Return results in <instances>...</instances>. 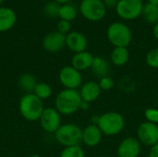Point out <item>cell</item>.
I'll list each match as a JSON object with an SVG mask.
<instances>
[{"label": "cell", "mask_w": 158, "mask_h": 157, "mask_svg": "<svg viewBox=\"0 0 158 157\" xmlns=\"http://www.w3.org/2000/svg\"><path fill=\"white\" fill-rule=\"evenodd\" d=\"M19 109L24 119L31 122L37 121L40 119V117L44 110V101L37 97L33 93H26L19 100Z\"/></svg>", "instance_id": "7a4b0ae2"}, {"label": "cell", "mask_w": 158, "mask_h": 157, "mask_svg": "<svg viewBox=\"0 0 158 157\" xmlns=\"http://www.w3.org/2000/svg\"><path fill=\"white\" fill-rule=\"evenodd\" d=\"M97 126L103 135L112 137L119 134L124 130L125 119L118 112L109 111L99 116Z\"/></svg>", "instance_id": "3957f363"}, {"label": "cell", "mask_w": 158, "mask_h": 157, "mask_svg": "<svg viewBox=\"0 0 158 157\" xmlns=\"http://www.w3.org/2000/svg\"><path fill=\"white\" fill-rule=\"evenodd\" d=\"M106 37L114 47H128L131 43L132 34L125 23L116 21L107 27Z\"/></svg>", "instance_id": "5b68a950"}, {"label": "cell", "mask_w": 158, "mask_h": 157, "mask_svg": "<svg viewBox=\"0 0 158 157\" xmlns=\"http://www.w3.org/2000/svg\"><path fill=\"white\" fill-rule=\"evenodd\" d=\"M60 6L58 3H56V1H50L48 2L44 8V13L48 16V17H58V12H59V8Z\"/></svg>", "instance_id": "484cf974"}, {"label": "cell", "mask_w": 158, "mask_h": 157, "mask_svg": "<svg viewBox=\"0 0 158 157\" xmlns=\"http://www.w3.org/2000/svg\"><path fill=\"white\" fill-rule=\"evenodd\" d=\"M39 122L44 131L48 133H55L62 125L61 115L55 107H47L44 108L42 113Z\"/></svg>", "instance_id": "9c48e42d"}, {"label": "cell", "mask_w": 158, "mask_h": 157, "mask_svg": "<svg viewBox=\"0 0 158 157\" xmlns=\"http://www.w3.org/2000/svg\"><path fill=\"white\" fill-rule=\"evenodd\" d=\"M89 108H90V103L85 102V101H81V105H80V109H81V110L86 111V110H88Z\"/></svg>", "instance_id": "1f68e13d"}, {"label": "cell", "mask_w": 158, "mask_h": 157, "mask_svg": "<svg viewBox=\"0 0 158 157\" xmlns=\"http://www.w3.org/2000/svg\"><path fill=\"white\" fill-rule=\"evenodd\" d=\"M103 138V133L97 125L90 124L82 130V143L88 147L97 146Z\"/></svg>", "instance_id": "5bb4252c"}, {"label": "cell", "mask_w": 158, "mask_h": 157, "mask_svg": "<svg viewBox=\"0 0 158 157\" xmlns=\"http://www.w3.org/2000/svg\"><path fill=\"white\" fill-rule=\"evenodd\" d=\"M118 157H139L141 155V143L137 138L127 137L118 146Z\"/></svg>", "instance_id": "8fae6325"}, {"label": "cell", "mask_w": 158, "mask_h": 157, "mask_svg": "<svg viewBox=\"0 0 158 157\" xmlns=\"http://www.w3.org/2000/svg\"><path fill=\"white\" fill-rule=\"evenodd\" d=\"M106 8H116L119 0H102Z\"/></svg>", "instance_id": "f546056e"}, {"label": "cell", "mask_w": 158, "mask_h": 157, "mask_svg": "<svg viewBox=\"0 0 158 157\" xmlns=\"http://www.w3.org/2000/svg\"><path fill=\"white\" fill-rule=\"evenodd\" d=\"M77 14H78V12H77V9L75 8V6H73L72 5H69V4H65V5L60 6L58 17L60 18V19L67 20V21L70 22L76 19Z\"/></svg>", "instance_id": "7402d4cb"}, {"label": "cell", "mask_w": 158, "mask_h": 157, "mask_svg": "<svg viewBox=\"0 0 158 157\" xmlns=\"http://www.w3.org/2000/svg\"><path fill=\"white\" fill-rule=\"evenodd\" d=\"M81 101L79 91L64 89L55 98V108L60 115H72L80 109Z\"/></svg>", "instance_id": "6da1fadb"}, {"label": "cell", "mask_w": 158, "mask_h": 157, "mask_svg": "<svg viewBox=\"0 0 158 157\" xmlns=\"http://www.w3.org/2000/svg\"><path fill=\"white\" fill-rule=\"evenodd\" d=\"M36 85H37V81L33 75H31L30 73H24L19 77V86L26 93H33Z\"/></svg>", "instance_id": "ffe728a7"}, {"label": "cell", "mask_w": 158, "mask_h": 157, "mask_svg": "<svg viewBox=\"0 0 158 157\" xmlns=\"http://www.w3.org/2000/svg\"><path fill=\"white\" fill-rule=\"evenodd\" d=\"M91 69L97 78L101 79L103 77L108 76L110 71V67H109V63L104 57L94 56Z\"/></svg>", "instance_id": "ac0fdd59"}, {"label": "cell", "mask_w": 158, "mask_h": 157, "mask_svg": "<svg viewBox=\"0 0 158 157\" xmlns=\"http://www.w3.org/2000/svg\"><path fill=\"white\" fill-rule=\"evenodd\" d=\"M144 118H146V121L158 124V109L151 107L145 110L144 112Z\"/></svg>", "instance_id": "83f0119b"}, {"label": "cell", "mask_w": 158, "mask_h": 157, "mask_svg": "<svg viewBox=\"0 0 158 157\" xmlns=\"http://www.w3.org/2000/svg\"><path fill=\"white\" fill-rule=\"evenodd\" d=\"M80 12L87 20L96 22L105 18L106 7L102 0H81Z\"/></svg>", "instance_id": "8992f818"}, {"label": "cell", "mask_w": 158, "mask_h": 157, "mask_svg": "<svg viewBox=\"0 0 158 157\" xmlns=\"http://www.w3.org/2000/svg\"><path fill=\"white\" fill-rule=\"evenodd\" d=\"M58 80L65 89L77 90L82 83V76L81 71L72 66L63 67L58 73Z\"/></svg>", "instance_id": "ba28073f"}, {"label": "cell", "mask_w": 158, "mask_h": 157, "mask_svg": "<svg viewBox=\"0 0 158 157\" xmlns=\"http://www.w3.org/2000/svg\"><path fill=\"white\" fill-rule=\"evenodd\" d=\"M153 35L156 40H158V22L156 23L153 27Z\"/></svg>", "instance_id": "d6a6232c"}, {"label": "cell", "mask_w": 158, "mask_h": 157, "mask_svg": "<svg viewBox=\"0 0 158 157\" xmlns=\"http://www.w3.org/2000/svg\"><path fill=\"white\" fill-rule=\"evenodd\" d=\"M97 157H107V156H105V155H101V156H97Z\"/></svg>", "instance_id": "74e56055"}, {"label": "cell", "mask_w": 158, "mask_h": 157, "mask_svg": "<svg viewBox=\"0 0 158 157\" xmlns=\"http://www.w3.org/2000/svg\"><path fill=\"white\" fill-rule=\"evenodd\" d=\"M54 1H56V3H58L59 5H65V4H68L69 1H71V0H54Z\"/></svg>", "instance_id": "836d02e7"}, {"label": "cell", "mask_w": 158, "mask_h": 157, "mask_svg": "<svg viewBox=\"0 0 158 157\" xmlns=\"http://www.w3.org/2000/svg\"><path fill=\"white\" fill-rule=\"evenodd\" d=\"M148 3L155 5V6H158V0H148Z\"/></svg>", "instance_id": "e575fe53"}, {"label": "cell", "mask_w": 158, "mask_h": 157, "mask_svg": "<svg viewBox=\"0 0 158 157\" xmlns=\"http://www.w3.org/2000/svg\"><path fill=\"white\" fill-rule=\"evenodd\" d=\"M130 58V52L128 47H114L111 52V62L117 67H122L126 65Z\"/></svg>", "instance_id": "d6986e66"}, {"label": "cell", "mask_w": 158, "mask_h": 157, "mask_svg": "<svg viewBox=\"0 0 158 157\" xmlns=\"http://www.w3.org/2000/svg\"><path fill=\"white\" fill-rule=\"evenodd\" d=\"M142 16L147 23L155 25L158 22V6L152 5L150 3L144 4Z\"/></svg>", "instance_id": "44dd1931"}, {"label": "cell", "mask_w": 158, "mask_h": 157, "mask_svg": "<svg viewBox=\"0 0 158 157\" xmlns=\"http://www.w3.org/2000/svg\"><path fill=\"white\" fill-rule=\"evenodd\" d=\"M148 157H158V143L151 147Z\"/></svg>", "instance_id": "4dcf8cb0"}, {"label": "cell", "mask_w": 158, "mask_h": 157, "mask_svg": "<svg viewBox=\"0 0 158 157\" xmlns=\"http://www.w3.org/2000/svg\"><path fill=\"white\" fill-rule=\"evenodd\" d=\"M145 61L148 67L154 69H158V47L151 49L147 53Z\"/></svg>", "instance_id": "d4e9b609"}, {"label": "cell", "mask_w": 158, "mask_h": 157, "mask_svg": "<svg viewBox=\"0 0 158 157\" xmlns=\"http://www.w3.org/2000/svg\"><path fill=\"white\" fill-rule=\"evenodd\" d=\"M137 139L146 146H154L158 143V126L148 121L140 124L137 130Z\"/></svg>", "instance_id": "30bf717a"}, {"label": "cell", "mask_w": 158, "mask_h": 157, "mask_svg": "<svg viewBox=\"0 0 158 157\" xmlns=\"http://www.w3.org/2000/svg\"><path fill=\"white\" fill-rule=\"evenodd\" d=\"M143 6V0H119L115 9L122 19L133 20L142 15Z\"/></svg>", "instance_id": "52a82bcc"}, {"label": "cell", "mask_w": 158, "mask_h": 157, "mask_svg": "<svg viewBox=\"0 0 158 157\" xmlns=\"http://www.w3.org/2000/svg\"><path fill=\"white\" fill-rule=\"evenodd\" d=\"M98 83H99V86H100L102 91H110L115 86L114 80L111 77H109V76L101 78L99 80Z\"/></svg>", "instance_id": "4316f807"}, {"label": "cell", "mask_w": 158, "mask_h": 157, "mask_svg": "<svg viewBox=\"0 0 158 157\" xmlns=\"http://www.w3.org/2000/svg\"><path fill=\"white\" fill-rule=\"evenodd\" d=\"M66 46L72 52L80 53L86 51L88 41L84 34L79 31H70L66 35Z\"/></svg>", "instance_id": "4fadbf2b"}, {"label": "cell", "mask_w": 158, "mask_h": 157, "mask_svg": "<svg viewBox=\"0 0 158 157\" xmlns=\"http://www.w3.org/2000/svg\"><path fill=\"white\" fill-rule=\"evenodd\" d=\"M17 22L16 12L6 6H0V32L11 30Z\"/></svg>", "instance_id": "2e32d148"}, {"label": "cell", "mask_w": 158, "mask_h": 157, "mask_svg": "<svg viewBox=\"0 0 158 157\" xmlns=\"http://www.w3.org/2000/svg\"><path fill=\"white\" fill-rule=\"evenodd\" d=\"M94 56L88 51L74 54L71 58V66L79 71L91 68Z\"/></svg>", "instance_id": "e0dca14e"}, {"label": "cell", "mask_w": 158, "mask_h": 157, "mask_svg": "<svg viewBox=\"0 0 158 157\" xmlns=\"http://www.w3.org/2000/svg\"><path fill=\"white\" fill-rule=\"evenodd\" d=\"M33 93L41 100H46L52 95V87L46 82H39L37 83Z\"/></svg>", "instance_id": "603a6c76"}, {"label": "cell", "mask_w": 158, "mask_h": 157, "mask_svg": "<svg viewBox=\"0 0 158 157\" xmlns=\"http://www.w3.org/2000/svg\"><path fill=\"white\" fill-rule=\"evenodd\" d=\"M70 29H71V24L69 21H67V20H63V19H60L57 23V31L62 33V34H65L67 35L68 33H69L70 31Z\"/></svg>", "instance_id": "f1b7e54d"}, {"label": "cell", "mask_w": 158, "mask_h": 157, "mask_svg": "<svg viewBox=\"0 0 158 157\" xmlns=\"http://www.w3.org/2000/svg\"><path fill=\"white\" fill-rule=\"evenodd\" d=\"M28 157H41L40 155H29Z\"/></svg>", "instance_id": "d590c367"}, {"label": "cell", "mask_w": 158, "mask_h": 157, "mask_svg": "<svg viewBox=\"0 0 158 157\" xmlns=\"http://www.w3.org/2000/svg\"><path fill=\"white\" fill-rule=\"evenodd\" d=\"M66 46V35L58 31L47 33L43 39V47L49 53H56Z\"/></svg>", "instance_id": "7c38bea8"}, {"label": "cell", "mask_w": 158, "mask_h": 157, "mask_svg": "<svg viewBox=\"0 0 158 157\" xmlns=\"http://www.w3.org/2000/svg\"><path fill=\"white\" fill-rule=\"evenodd\" d=\"M56 142L64 147L80 145L82 143V130L76 124H62L55 132Z\"/></svg>", "instance_id": "277c9868"}, {"label": "cell", "mask_w": 158, "mask_h": 157, "mask_svg": "<svg viewBox=\"0 0 158 157\" xmlns=\"http://www.w3.org/2000/svg\"><path fill=\"white\" fill-rule=\"evenodd\" d=\"M3 1H4V0H0V6H1V4L3 3Z\"/></svg>", "instance_id": "8d00e7d4"}, {"label": "cell", "mask_w": 158, "mask_h": 157, "mask_svg": "<svg viewBox=\"0 0 158 157\" xmlns=\"http://www.w3.org/2000/svg\"><path fill=\"white\" fill-rule=\"evenodd\" d=\"M101 93L102 90L99 86V83L94 81H89L85 82L80 90L81 100L90 104L96 101L100 97Z\"/></svg>", "instance_id": "9a60e30c"}, {"label": "cell", "mask_w": 158, "mask_h": 157, "mask_svg": "<svg viewBox=\"0 0 158 157\" xmlns=\"http://www.w3.org/2000/svg\"><path fill=\"white\" fill-rule=\"evenodd\" d=\"M59 157H85V153L81 145L65 147Z\"/></svg>", "instance_id": "cb8c5ba5"}]
</instances>
